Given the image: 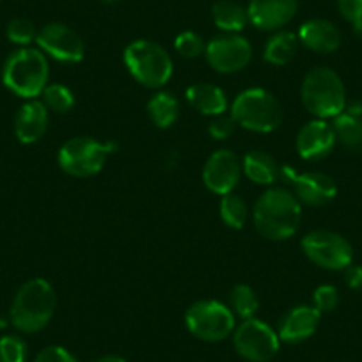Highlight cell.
<instances>
[{
	"mask_svg": "<svg viewBox=\"0 0 362 362\" xmlns=\"http://www.w3.org/2000/svg\"><path fill=\"white\" fill-rule=\"evenodd\" d=\"M305 257L325 270H346L354 261V249L344 236L327 229H315L302 238Z\"/></svg>",
	"mask_w": 362,
	"mask_h": 362,
	"instance_id": "cell-10",
	"label": "cell"
},
{
	"mask_svg": "<svg viewBox=\"0 0 362 362\" xmlns=\"http://www.w3.org/2000/svg\"><path fill=\"white\" fill-rule=\"evenodd\" d=\"M302 204L286 189H270L261 194L254 206V226L268 240H286L298 229Z\"/></svg>",
	"mask_w": 362,
	"mask_h": 362,
	"instance_id": "cell-1",
	"label": "cell"
},
{
	"mask_svg": "<svg viewBox=\"0 0 362 362\" xmlns=\"http://www.w3.org/2000/svg\"><path fill=\"white\" fill-rule=\"evenodd\" d=\"M302 103L316 119L337 117L346 107V89L334 69L318 66L302 82Z\"/></svg>",
	"mask_w": 362,
	"mask_h": 362,
	"instance_id": "cell-4",
	"label": "cell"
},
{
	"mask_svg": "<svg viewBox=\"0 0 362 362\" xmlns=\"http://www.w3.org/2000/svg\"><path fill=\"white\" fill-rule=\"evenodd\" d=\"M313 300H315V308L318 309L320 313H330L337 308L339 304V291H337L336 286L332 284H322L315 290V295H313Z\"/></svg>",
	"mask_w": 362,
	"mask_h": 362,
	"instance_id": "cell-32",
	"label": "cell"
},
{
	"mask_svg": "<svg viewBox=\"0 0 362 362\" xmlns=\"http://www.w3.org/2000/svg\"><path fill=\"white\" fill-rule=\"evenodd\" d=\"M298 36L290 30H279L264 45L263 57L264 61L274 66H284L297 55L298 50Z\"/></svg>",
	"mask_w": 362,
	"mask_h": 362,
	"instance_id": "cell-23",
	"label": "cell"
},
{
	"mask_svg": "<svg viewBox=\"0 0 362 362\" xmlns=\"http://www.w3.org/2000/svg\"><path fill=\"white\" fill-rule=\"evenodd\" d=\"M336 142L337 139L332 124L327 123L325 119H315L305 123L298 132L297 151L300 158L308 162H318L330 155Z\"/></svg>",
	"mask_w": 362,
	"mask_h": 362,
	"instance_id": "cell-16",
	"label": "cell"
},
{
	"mask_svg": "<svg viewBox=\"0 0 362 362\" xmlns=\"http://www.w3.org/2000/svg\"><path fill=\"white\" fill-rule=\"evenodd\" d=\"M36 43L45 55L59 62H80L86 47L78 34L64 23H48L37 33Z\"/></svg>",
	"mask_w": 362,
	"mask_h": 362,
	"instance_id": "cell-13",
	"label": "cell"
},
{
	"mask_svg": "<svg viewBox=\"0 0 362 362\" xmlns=\"http://www.w3.org/2000/svg\"><path fill=\"white\" fill-rule=\"evenodd\" d=\"M34 362H78L75 355L71 351H68L66 348L57 346V344H52V346L43 348L40 354L36 355Z\"/></svg>",
	"mask_w": 362,
	"mask_h": 362,
	"instance_id": "cell-35",
	"label": "cell"
},
{
	"mask_svg": "<svg viewBox=\"0 0 362 362\" xmlns=\"http://www.w3.org/2000/svg\"><path fill=\"white\" fill-rule=\"evenodd\" d=\"M298 0H250L249 22L259 30H281L297 15Z\"/></svg>",
	"mask_w": 362,
	"mask_h": 362,
	"instance_id": "cell-15",
	"label": "cell"
},
{
	"mask_svg": "<svg viewBox=\"0 0 362 362\" xmlns=\"http://www.w3.org/2000/svg\"><path fill=\"white\" fill-rule=\"evenodd\" d=\"M233 344L249 362H268L279 354V334L257 318L243 320L233 332Z\"/></svg>",
	"mask_w": 362,
	"mask_h": 362,
	"instance_id": "cell-9",
	"label": "cell"
},
{
	"mask_svg": "<svg viewBox=\"0 0 362 362\" xmlns=\"http://www.w3.org/2000/svg\"><path fill=\"white\" fill-rule=\"evenodd\" d=\"M105 4H116V2H119V0H103Z\"/></svg>",
	"mask_w": 362,
	"mask_h": 362,
	"instance_id": "cell-38",
	"label": "cell"
},
{
	"mask_svg": "<svg viewBox=\"0 0 362 362\" xmlns=\"http://www.w3.org/2000/svg\"><path fill=\"white\" fill-rule=\"evenodd\" d=\"M211 18H214L215 25L224 30L226 34H238L249 23L247 9L242 8L235 0L215 2L214 8H211Z\"/></svg>",
	"mask_w": 362,
	"mask_h": 362,
	"instance_id": "cell-22",
	"label": "cell"
},
{
	"mask_svg": "<svg viewBox=\"0 0 362 362\" xmlns=\"http://www.w3.org/2000/svg\"><path fill=\"white\" fill-rule=\"evenodd\" d=\"M320 318H322V313L316 308L297 305V308L290 309L279 322V330H277L279 339L290 344L309 339L318 330Z\"/></svg>",
	"mask_w": 362,
	"mask_h": 362,
	"instance_id": "cell-17",
	"label": "cell"
},
{
	"mask_svg": "<svg viewBox=\"0 0 362 362\" xmlns=\"http://www.w3.org/2000/svg\"><path fill=\"white\" fill-rule=\"evenodd\" d=\"M27 344L20 336L0 337V362H25Z\"/></svg>",
	"mask_w": 362,
	"mask_h": 362,
	"instance_id": "cell-31",
	"label": "cell"
},
{
	"mask_svg": "<svg viewBox=\"0 0 362 362\" xmlns=\"http://www.w3.org/2000/svg\"><path fill=\"white\" fill-rule=\"evenodd\" d=\"M48 128V109L40 100H29L20 107L15 117V134L22 144L41 141Z\"/></svg>",
	"mask_w": 362,
	"mask_h": 362,
	"instance_id": "cell-18",
	"label": "cell"
},
{
	"mask_svg": "<svg viewBox=\"0 0 362 362\" xmlns=\"http://www.w3.org/2000/svg\"><path fill=\"white\" fill-rule=\"evenodd\" d=\"M93 362H127L123 357H119V355H103V357L96 358V361Z\"/></svg>",
	"mask_w": 362,
	"mask_h": 362,
	"instance_id": "cell-37",
	"label": "cell"
},
{
	"mask_svg": "<svg viewBox=\"0 0 362 362\" xmlns=\"http://www.w3.org/2000/svg\"><path fill=\"white\" fill-rule=\"evenodd\" d=\"M41 96H43V103L48 112L52 110L55 114H66L75 107L73 90L62 83H48Z\"/></svg>",
	"mask_w": 362,
	"mask_h": 362,
	"instance_id": "cell-28",
	"label": "cell"
},
{
	"mask_svg": "<svg viewBox=\"0 0 362 362\" xmlns=\"http://www.w3.org/2000/svg\"><path fill=\"white\" fill-rule=\"evenodd\" d=\"M231 116L245 130L270 134L283 123V107L272 93L254 87L236 96L231 105Z\"/></svg>",
	"mask_w": 362,
	"mask_h": 362,
	"instance_id": "cell-5",
	"label": "cell"
},
{
	"mask_svg": "<svg viewBox=\"0 0 362 362\" xmlns=\"http://www.w3.org/2000/svg\"><path fill=\"white\" fill-rule=\"evenodd\" d=\"M57 297L47 279H30L20 286L13 298L9 320L13 327L23 334H36L43 330L54 318Z\"/></svg>",
	"mask_w": 362,
	"mask_h": 362,
	"instance_id": "cell-2",
	"label": "cell"
},
{
	"mask_svg": "<svg viewBox=\"0 0 362 362\" xmlns=\"http://www.w3.org/2000/svg\"><path fill=\"white\" fill-rule=\"evenodd\" d=\"M281 167L274 156L264 151H249L242 160V169L257 185H274L281 177Z\"/></svg>",
	"mask_w": 362,
	"mask_h": 362,
	"instance_id": "cell-21",
	"label": "cell"
},
{
	"mask_svg": "<svg viewBox=\"0 0 362 362\" xmlns=\"http://www.w3.org/2000/svg\"><path fill=\"white\" fill-rule=\"evenodd\" d=\"M344 277H346L348 288L354 291H362V267L361 264H350L344 270Z\"/></svg>",
	"mask_w": 362,
	"mask_h": 362,
	"instance_id": "cell-36",
	"label": "cell"
},
{
	"mask_svg": "<svg viewBox=\"0 0 362 362\" xmlns=\"http://www.w3.org/2000/svg\"><path fill=\"white\" fill-rule=\"evenodd\" d=\"M242 160L231 149H218L206 160L203 181L208 190L218 196L231 194L242 177Z\"/></svg>",
	"mask_w": 362,
	"mask_h": 362,
	"instance_id": "cell-14",
	"label": "cell"
},
{
	"mask_svg": "<svg viewBox=\"0 0 362 362\" xmlns=\"http://www.w3.org/2000/svg\"><path fill=\"white\" fill-rule=\"evenodd\" d=\"M174 48H176V52L181 55V57L196 59L204 54V50H206V43H204V40L197 33L185 30V33H181L180 36L174 40Z\"/></svg>",
	"mask_w": 362,
	"mask_h": 362,
	"instance_id": "cell-30",
	"label": "cell"
},
{
	"mask_svg": "<svg viewBox=\"0 0 362 362\" xmlns=\"http://www.w3.org/2000/svg\"><path fill=\"white\" fill-rule=\"evenodd\" d=\"M6 34H8V40L11 43L18 45V47H29L33 41H36L37 30L34 27V23L30 20L25 18H15L8 23V29H6Z\"/></svg>",
	"mask_w": 362,
	"mask_h": 362,
	"instance_id": "cell-29",
	"label": "cell"
},
{
	"mask_svg": "<svg viewBox=\"0 0 362 362\" xmlns=\"http://www.w3.org/2000/svg\"><path fill=\"white\" fill-rule=\"evenodd\" d=\"M148 116L158 128H170L180 117V102L173 93L160 90L148 102Z\"/></svg>",
	"mask_w": 362,
	"mask_h": 362,
	"instance_id": "cell-24",
	"label": "cell"
},
{
	"mask_svg": "<svg viewBox=\"0 0 362 362\" xmlns=\"http://www.w3.org/2000/svg\"><path fill=\"white\" fill-rule=\"evenodd\" d=\"M297 36L305 48L316 54H332L341 45L339 29L323 18H313L302 23Z\"/></svg>",
	"mask_w": 362,
	"mask_h": 362,
	"instance_id": "cell-19",
	"label": "cell"
},
{
	"mask_svg": "<svg viewBox=\"0 0 362 362\" xmlns=\"http://www.w3.org/2000/svg\"><path fill=\"white\" fill-rule=\"evenodd\" d=\"M47 55L37 48L23 47L13 52L2 68V82L11 93L25 100H36L48 86Z\"/></svg>",
	"mask_w": 362,
	"mask_h": 362,
	"instance_id": "cell-3",
	"label": "cell"
},
{
	"mask_svg": "<svg viewBox=\"0 0 362 362\" xmlns=\"http://www.w3.org/2000/svg\"><path fill=\"white\" fill-rule=\"evenodd\" d=\"M185 96L190 107H194L203 116L215 117L221 116V114H226V110H228L226 93L218 86H214V83H194V86H190L187 89Z\"/></svg>",
	"mask_w": 362,
	"mask_h": 362,
	"instance_id": "cell-20",
	"label": "cell"
},
{
	"mask_svg": "<svg viewBox=\"0 0 362 362\" xmlns=\"http://www.w3.org/2000/svg\"><path fill=\"white\" fill-rule=\"evenodd\" d=\"M114 149V142H100L93 137H73L61 146L57 162L69 176L89 177L103 169Z\"/></svg>",
	"mask_w": 362,
	"mask_h": 362,
	"instance_id": "cell-7",
	"label": "cell"
},
{
	"mask_svg": "<svg viewBox=\"0 0 362 362\" xmlns=\"http://www.w3.org/2000/svg\"><path fill=\"white\" fill-rule=\"evenodd\" d=\"M185 325L192 336L208 343H218L236 329L235 313L217 300H197L187 309Z\"/></svg>",
	"mask_w": 362,
	"mask_h": 362,
	"instance_id": "cell-8",
	"label": "cell"
},
{
	"mask_svg": "<svg viewBox=\"0 0 362 362\" xmlns=\"http://www.w3.org/2000/svg\"><path fill=\"white\" fill-rule=\"evenodd\" d=\"M206 61L222 75H233L247 68L252 59V47L240 34H221L206 43Z\"/></svg>",
	"mask_w": 362,
	"mask_h": 362,
	"instance_id": "cell-11",
	"label": "cell"
},
{
	"mask_svg": "<svg viewBox=\"0 0 362 362\" xmlns=\"http://www.w3.org/2000/svg\"><path fill=\"white\" fill-rule=\"evenodd\" d=\"M235 127L236 121L233 119V116L221 114V116H215V119L210 123L208 132H210V135L215 141H224V139H228L235 132Z\"/></svg>",
	"mask_w": 362,
	"mask_h": 362,
	"instance_id": "cell-34",
	"label": "cell"
},
{
	"mask_svg": "<svg viewBox=\"0 0 362 362\" xmlns=\"http://www.w3.org/2000/svg\"><path fill=\"white\" fill-rule=\"evenodd\" d=\"M123 59L130 75L149 89H160L173 76V59L155 41H134L124 48Z\"/></svg>",
	"mask_w": 362,
	"mask_h": 362,
	"instance_id": "cell-6",
	"label": "cell"
},
{
	"mask_svg": "<svg viewBox=\"0 0 362 362\" xmlns=\"http://www.w3.org/2000/svg\"><path fill=\"white\" fill-rule=\"evenodd\" d=\"M341 16L354 27L355 33L362 34V0H337Z\"/></svg>",
	"mask_w": 362,
	"mask_h": 362,
	"instance_id": "cell-33",
	"label": "cell"
},
{
	"mask_svg": "<svg viewBox=\"0 0 362 362\" xmlns=\"http://www.w3.org/2000/svg\"><path fill=\"white\" fill-rule=\"evenodd\" d=\"M336 139L350 151H362V116L341 112L332 123Z\"/></svg>",
	"mask_w": 362,
	"mask_h": 362,
	"instance_id": "cell-25",
	"label": "cell"
},
{
	"mask_svg": "<svg viewBox=\"0 0 362 362\" xmlns=\"http://www.w3.org/2000/svg\"><path fill=\"white\" fill-rule=\"evenodd\" d=\"M249 217V206L235 192L226 194L221 199V218L226 226L233 229H242Z\"/></svg>",
	"mask_w": 362,
	"mask_h": 362,
	"instance_id": "cell-27",
	"label": "cell"
},
{
	"mask_svg": "<svg viewBox=\"0 0 362 362\" xmlns=\"http://www.w3.org/2000/svg\"><path fill=\"white\" fill-rule=\"evenodd\" d=\"M281 177L291 183L295 189V197L300 204L308 206H325L337 196L336 181L325 173L309 170V173H297L293 167H281Z\"/></svg>",
	"mask_w": 362,
	"mask_h": 362,
	"instance_id": "cell-12",
	"label": "cell"
},
{
	"mask_svg": "<svg viewBox=\"0 0 362 362\" xmlns=\"http://www.w3.org/2000/svg\"><path fill=\"white\" fill-rule=\"evenodd\" d=\"M229 305L235 316H240L242 320L254 318L259 309V300H257L256 291L247 284H236L229 293Z\"/></svg>",
	"mask_w": 362,
	"mask_h": 362,
	"instance_id": "cell-26",
	"label": "cell"
}]
</instances>
